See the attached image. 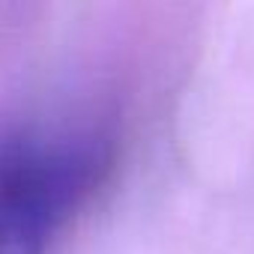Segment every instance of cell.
<instances>
[{
  "mask_svg": "<svg viewBox=\"0 0 254 254\" xmlns=\"http://www.w3.org/2000/svg\"><path fill=\"white\" fill-rule=\"evenodd\" d=\"M99 132L0 135V254H48L63 224L111 171Z\"/></svg>",
  "mask_w": 254,
  "mask_h": 254,
  "instance_id": "6da1fadb",
  "label": "cell"
}]
</instances>
